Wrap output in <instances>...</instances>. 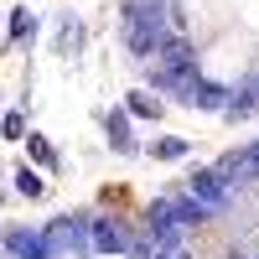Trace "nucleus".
I'll return each mask as SVG.
<instances>
[{"instance_id": "obj_11", "label": "nucleus", "mask_w": 259, "mask_h": 259, "mask_svg": "<svg viewBox=\"0 0 259 259\" xmlns=\"http://www.w3.org/2000/svg\"><path fill=\"white\" fill-rule=\"evenodd\" d=\"M16 192H26V197H36V192H41V177H31V171H21V177H16Z\"/></svg>"}, {"instance_id": "obj_12", "label": "nucleus", "mask_w": 259, "mask_h": 259, "mask_svg": "<svg viewBox=\"0 0 259 259\" xmlns=\"http://www.w3.org/2000/svg\"><path fill=\"white\" fill-rule=\"evenodd\" d=\"M26 21H31L26 11H11V36H21V31H26Z\"/></svg>"}, {"instance_id": "obj_9", "label": "nucleus", "mask_w": 259, "mask_h": 259, "mask_svg": "<svg viewBox=\"0 0 259 259\" xmlns=\"http://www.w3.org/2000/svg\"><path fill=\"white\" fill-rule=\"evenodd\" d=\"M109 135H114V150H135V145H130V124H124V114H109Z\"/></svg>"}, {"instance_id": "obj_13", "label": "nucleus", "mask_w": 259, "mask_h": 259, "mask_svg": "<svg viewBox=\"0 0 259 259\" xmlns=\"http://www.w3.org/2000/svg\"><path fill=\"white\" fill-rule=\"evenodd\" d=\"M254 156H259V145H254Z\"/></svg>"}, {"instance_id": "obj_5", "label": "nucleus", "mask_w": 259, "mask_h": 259, "mask_svg": "<svg viewBox=\"0 0 259 259\" xmlns=\"http://www.w3.org/2000/svg\"><path fill=\"white\" fill-rule=\"evenodd\" d=\"M89 249H99V254H119V249H130V233L119 228V223H94V244Z\"/></svg>"}, {"instance_id": "obj_1", "label": "nucleus", "mask_w": 259, "mask_h": 259, "mask_svg": "<svg viewBox=\"0 0 259 259\" xmlns=\"http://www.w3.org/2000/svg\"><path fill=\"white\" fill-rule=\"evenodd\" d=\"M124 41L135 52H161L166 47V6L161 0H135L130 6V21H124Z\"/></svg>"}, {"instance_id": "obj_8", "label": "nucleus", "mask_w": 259, "mask_h": 259, "mask_svg": "<svg viewBox=\"0 0 259 259\" xmlns=\"http://www.w3.org/2000/svg\"><path fill=\"white\" fill-rule=\"evenodd\" d=\"M192 104L212 109V104H228V94H223V89H212V83H192Z\"/></svg>"}, {"instance_id": "obj_10", "label": "nucleus", "mask_w": 259, "mask_h": 259, "mask_svg": "<svg viewBox=\"0 0 259 259\" xmlns=\"http://www.w3.org/2000/svg\"><path fill=\"white\" fill-rule=\"evenodd\" d=\"M130 109H135V114H161V104L150 94H130Z\"/></svg>"}, {"instance_id": "obj_6", "label": "nucleus", "mask_w": 259, "mask_h": 259, "mask_svg": "<svg viewBox=\"0 0 259 259\" xmlns=\"http://www.w3.org/2000/svg\"><path fill=\"white\" fill-rule=\"evenodd\" d=\"M11 254H16V259H52V249H47V233H41V239L11 233Z\"/></svg>"}, {"instance_id": "obj_4", "label": "nucleus", "mask_w": 259, "mask_h": 259, "mask_svg": "<svg viewBox=\"0 0 259 259\" xmlns=\"http://www.w3.org/2000/svg\"><path fill=\"white\" fill-rule=\"evenodd\" d=\"M83 244H94V228L83 223V218H57V223L47 228V249H52V254H73V249H83Z\"/></svg>"}, {"instance_id": "obj_7", "label": "nucleus", "mask_w": 259, "mask_h": 259, "mask_svg": "<svg viewBox=\"0 0 259 259\" xmlns=\"http://www.w3.org/2000/svg\"><path fill=\"white\" fill-rule=\"evenodd\" d=\"M150 156L177 161V156H187V140H182V135H166V140H156V145H150Z\"/></svg>"}, {"instance_id": "obj_3", "label": "nucleus", "mask_w": 259, "mask_h": 259, "mask_svg": "<svg viewBox=\"0 0 259 259\" xmlns=\"http://www.w3.org/2000/svg\"><path fill=\"white\" fill-rule=\"evenodd\" d=\"M187 197L197 202L202 212L223 207V202H228V177H223V171H197V177L187 182Z\"/></svg>"}, {"instance_id": "obj_2", "label": "nucleus", "mask_w": 259, "mask_h": 259, "mask_svg": "<svg viewBox=\"0 0 259 259\" xmlns=\"http://www.w3.org/2000/svg\"><path fill=\"white\" fill-rule=\"evenodd\" d=\"M156 83L161 89H187L192 83V47H187V36H171L166 47L156 52Z\"/></svg>"}]
</instances>
